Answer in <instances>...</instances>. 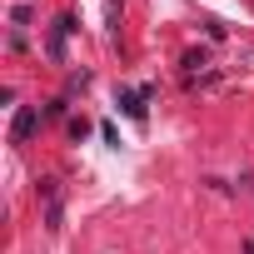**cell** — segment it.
I'll use <instances>...</instances> for the list:
<instances>
[{"label": "cell", "instance_id": "6da1fadb", "mask_svg": "<svg viewBox=\"0 0 254 254\" xmlns=\"http://www.w3.org/2000/svg\"><path fill=\"white\" fill-rule=\"evenodd\" d=\"M35 125H40V115H35V110H20V115H15V125H10V140H15V145H20V140H30V135H35Z\"/></svg>", "mask_w": 254, "mask_h": 254}]
</instances>
